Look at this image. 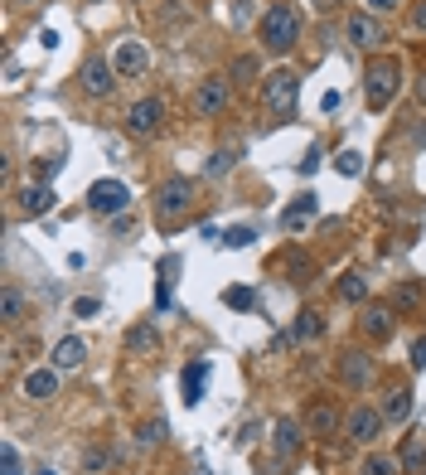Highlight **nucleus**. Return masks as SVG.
<instances>
[{
	"label": "nucleus",
	"mask_w": 426,
	"mask_h": 475,
	"mask_svg": "<svg viewBox=\"0 0 426 475\" xmlns=\"http://www.w3.org/2000/svg\"><path fill=\"white\" fill-rule=\"evenodd\" d=\"M397 88H402V64H397L393 54L373 58V64L363 68V98H369L373 112H383V107L397 98Z\"/></svg>",
	"instance_id": "obj_2"
},
{
	"label": "nucleus",
	"mask_w": 426,
	"mask_h": 475,
	"mask_svg": "<svg viewBox=\"0 0 426 475\" xmlns=\"http://www.w3.org/2000/svg\"><path fill=\"white\" fill-rule=\"evenodd\" d=\"M98 311H102V301H98V296H82V301H73V315H82V320H92Z\"/></svg>",
	"instance_id": "obj_34"
},
{
	"label": "nucleus",
	"mask_w": 426,
	"mask_h": 475,
	"mask_svg": "<svg viewBox=\"0 0 426 475\" xmlns=\"http://www.w3.org/2000/svg\"><path fill=\"white\" fill-rule=\"evenodd\" d=\"M233 102V82L228 78H204L194 88V98H189V107H194V117H204V122H213V117H223Z\"/></svg>",
	"instance_id": "obj_4"
},
{
	"label": "nucleus",
	"mask_w": 426,
	"mask_h": 475,
	"mask_svg": "<svg viewBox=\"0 0 426 475\" xmlns=\"http://www.w3.org/2000/svg\"><path fill=\"white\" fill-rule=\"evenodd\" d=\"M20 315H25V296H20L15 287H5V296H0V320H5V325H15Z\"/></svg>",
	"instance_id": "obj_24"
},
{
	"label": "nucleus",
	"mask_w": 426,
	"mask_h": 475,
	"mask_svg": "<svg viewBox=\"0 0 426 475\" xmlns=\"http://www.w3.org/2000/svg\"><path fill=\"white\" fill-rule=\"evenodd\" d=\"M252 78H257V58H252V54H243L238 64L228 68V82H252Z\"/></svg>",
	"instance_id": "obj_30"
},
{
	"label": "nucleus",
	"mask_w": 426,
	"mask_h": 475,
	"mask_svg": "<svg viewBox=\"0 0 426 475\" xmlns=\"http://www.w3.org/2000/svg\"><path fill=\"white\" fill-rule=\"evenodd\" d=\"M378 412H383V422H407L412 418V393L402 384H393L383 393V408H378Z\"/></svg>",
	"instance_id": "obj_16"
},
{
	"label": "nucleus",
	"mask_w": 426,
	"mask_h": 475,
	"mask_svg": "<svg viewBox=\"0 0 426 475\" xmlns=\"http://www.w3.org/2000/svg\"><path fill=\"white\" fill-rule=\"evenodd\" d=\"M417 102H426V78L417 82Z\"/></svg>",
	"instance_id": "obj_41"
},
{
	"label": "nucleus",
	"mask_w": 426,
	"mask_h": 475,
	"mask_svg": "<svg viewBox=\"0 0 426 475\" xmlns=\"http://www.w3.org/2000/svg\"><path fill=\"white\" fill-rule=\"evenodd\" d=\"M295 92H301V82H295V73H286V68H277V73L262 78V107L271 117H281V122L295 112Z\"/></svg>",
	"instance_id": "obj_3"
},
{
	"label": "nucleus",
	"mask_w": 426,
	"mask_h": 475,
	"mask_svg": "<svg viewBox=\"0 0 426 475\" xmlns=\"http://www.w3.org/2000/svg\"><path fill=\"white\" fill-rule=\"evenodd\" d=\"M320 170V146H311L305 151V160H301V175H315Z\"/></svg>",
	"instance_id": "obj_35"
},
{
	"label": "nucleus",
	"mask_w": 426,
	"mask_h": 475,
	"mask_svg": "<svg viewBox=\"0 0 426 475\" xmlns=\"http://www.w3.org/2000/svg\"><path fill=\"white\" fill-rule=\"evenodd\" d=\"M335 170L345 175V180H359V175H363V156H359V151H339V156H335Z\"/></svg>",
	"instance_id": "obj_27"
},
{
	"label": "nucleus",
	"mask_w": 426,
	"mask_h": 475,
	"mask_svg": "<svg viewBox=\"0 0 426 475\" xmlns=\"http://www.w3.org/2000/svg\"><path fill=\"white\" fill-rule=\"evenodd\" d=\"M204 378H209V359H194V369H184V402L189 408H199V398H204Z\"/></svg>",
	"instance_id": "obj_20"
},
{
	"label": "nucleus",
	"mask_w": 426,
	"mask_h": 475,
	"mask_svg": "<svg viewBox=\"0 0 426 475\" xmlns=\"http://www.w3.org/2000/svg\"><path fill=\"white\" fill-rule=\"evenodd\" d=\"M369 296V281L359 277V272H349V277H339V301H363Z\"/></svg>",
	"instance_id": "obj_26"
},
{
	"label": "nucleus",
	"mask_w": 426,
	"mask_h": 475,
	"mask_svg": "<svg viewBox=\"0 0 426 475\" xmlns=\"http://www.w3.org/2000/svg\"><path fill=\"white\" fill-rule=\"evenodd\" d=\"M20 388H25L30 402H54L58 398V369H54V364H49V369H30Z\"/></svg>",
	"instance_id": "obj_12"
},
{
	"label": "nucleus",
	"mask_w": 426,
	"mask_h": 475,
	"mask_svg": "<svg viewBox=\"0 0 426 475\" xmlns=\"http://www.w3.org/2000/svg\"><path fill=\"white\" fill-rule=\"evenodd\" d=\"M320 213V194H305V199H295V204L281 213V223H286V229H301V223H311Z\"/></svg>",
	"instance_id": "obj_19"
},
{
	"label": "nucleus",
	"mask_w": 426,
	"mask_h": 475,
	"mask_svg": "<svg viewBox=\"0 0 426 475\" xmlns=\"http://www.w3.org/2000/svg\"><path fill=\"white\" fill-rule=\"evenodd\" d=\"M189 204H194V180H189V175H170V180L156 189V213L165 223L189 213Z\"/></svg>",
	"instance_id": "obj_5"
},
{
	"label": "nucleus",
	"mask_w": 426,
	"mask_h": 475,
	"mask_svg": "<svg viewBox=\"0 0 426 475\" xmlns=\"http://www.w3.org/2000/svg\"><path fill=\"white\" fill-rule=\"evenodd\" d=\"M422 461H426V442H422V436H412L407 451H402V471H417Z\"/></svg>",
	"instance_id": "obj_32"
},
{
	"label": "nucleus",
	"mask_w": 426,
	"mask_h": 475,
	"mask_svg": "<svg viewBox=\"0 0 426 475\" xmlns=\"http://www.w3.org/2000/svg\"><path fill=\"white\" fill-rule=\"evenodd\" d=\"M92 5H106V0H92Z\"/></svg>",
	"instance_id": "obj_42"
},
{
	"label": "nucleus",
	"mask_w": 426,
	"mask_h": 475,
	"mask_svg": "<svg viewBox=\"0 0 426 475\" xmlns=\"http://www.w3.org/2000/svg\"><path fill=\"white\" fill-rule=\"evenodd\" d=\"M0 475H25V461H20L15 442H5V446H0Z\"/></svg>",
	"instance_id": "obj_28"
},
{
	"label": "nucleus",
	"mask_w": 426,
	"mask_h": 475,
	"mask_svg": "<svg viewBox=\"0 0 426 475\" xmlns=\"http://www.w3.org/2000/svg\"><path fill=\"white\" fill-rule=\"evenodd\" d=\"M271 442H277V451H281V456H295V451H301V442H305V422L281 418L277 427H271Z\"/></svg>",
	"instance_id": "obj_14"
},
{
	"label": "nucleus",
	"mask_w": 426,
	"mask_h": 475,
	"mask_svg": "<svg viewBox=\"0 0 426 475\" xmlns=\"http://www.w3.org/2000/svg\"><path fill=\"white\" fill-rule=\"evenodd\" d=\"M247 243H252V229H233L228 233V247H247Z\"/></svg>",
	"instance_id": "obj_37"
},
{
	"label": "nucleus",
	"mask_w": 426,
	"mask_h": 475,
	"mask_svg": "<svg viewBox=\"0 0 426 475\" xmlns=\"http://www.w3.org/2000/svg\"><path fill=\"white\" fill-rule=\"evenodd\" d=\"M233 160H238V151H213V156H209V180L228 175V170H233Z\"/></svg>",
	"instance_id": "obj_29"
},
{
	"label": "nucleus",
	"mask_w": 426,
	"mask_h": 475,
	"mask_svg": "<svg viewBox=\"0 0 426 475\" xmlns=\"http://www.w3.org/2000/svg\"><path fill=\"white\" fill-rule=\"evenodd\" d=\"M126 344H132V350H156V344H160V330L141 320V325H132V335H126Z\"/></svg>",
	"instance_id": "obj_25"
},
{
	"label": "nucleus",
	"mask_w": 426,
	"mask_h": 475,
	"mask_svg": "<svg viewBox=\"0 0 426 475\" xmlns=\"http://www.w3.org/2000/svg\"><path fill=\"white\" fill-rule=\"evenodd\" d=\"M345 34H349V44H354L359 54H373V49H383V44H388L383 20H378V15H363V10H354V15L345 20Z\"/></svg>",
	"instance_id": "obj_6"
},
{
	"label": "nucleus",
	"mask_w": 426,
	"mask_h": 475,
	"mask_svg": "<svg viewBox=\"0 0 426 475\" xmlns=\"http://www.w3.org/2000/svg\"><path fill=\"white\" fill-rule=\"evenodd\" d=\"M88 209L102 213V219H112V213H126L132 209V189H126L122 180H98L88 189Z\"/></svg>",
	"instance_id": "obj_7"
},
{
	"label": "nucleus",
	"mask_w": 426,
	"mask_h": 475,
	"mask_svg": "<svg viewBox=\"0 0 426 475\" xmlns=\"http://www.w3.org/2000/svg\"><path fill=\"white\" fill-rule=\"evenodd\" d=\"M78 88L88 92V98H112V88H116V68H112V58L92 54L88 64H82V73H78Z\"/></svg>",
	"instance_id": "obj_9"
},
{
	"label": "nucleus",
	"mask_w": 426,
	"mask_h": 475,
	"mask_svg": "<svg viewBox=\"0 0 426 475\" xmlns=\"http://www.w3.org/2000/svg\"><path fill=\"white\" fill-rule=\"evenodd\" d=\"M412 25H417V30L426 34V0H422V5H417V10H412Z\"/></svg>",
	"instance_id": "obj_39"
},
{
	"label": "nucleus",
	"mask_w": 426,
	"mask_h": 475,
	"mask_svg": "<svg viewBox=\"0 0 426 475\" xmlns=\"http://www.w3.org/2000/svg\"><path fill=\"white\" fill-rule=\"evenodd\" d=\"M383 412L369 408V402H359V408H349V418H345V432H349V442H359V446H373L378 436H383Z\"/></svg>",
	"instance_id": "obj_8"
},
{
	"label": "nucleus",
	"mask_w": 426,
	"mask_h": 475,
	"mask_svg": "<svg viewBox=\"0 0 426 475\" xmlns=\"http://www.w3.org/2000/svg\"><path fill=\"white\" fill-rule=\"evenodd\" d=\"M160 126H165V102L160 98L132 102V112H126V132H132V136H156Z\"/></svg>",
	"instance_id": "obj_10"
},
{
	"label": "nucleus",
	"mask_w": 426,
	"mask_h": 475,
	"mask_svg": "<svg viewBox=\"0 0 426 475\" xmlns=\"http://www.w3.org/2000/svg\"><path fill=\"white\" fill-rule=\"evenodd\" d=\"M82 359H88V344H82V340L68 335V340H58V344H54V369H58V374L82 369Z\"/></svg>",
	"instance_id": "obj_15"
},
{
	"label": "nucleus",
	"mask_w": 426,
	"mask_h": 475,
	"mask_svg": "<svg viewBox=\"0 0 426 475\" xmlns=\"http://www.w3.org/2000/svg\"><path fill=\"white\" fill-rule=\"evenodd\" d=\"M223 301H228L233 311H252V306H257V296L247 291V287H228V291H223Z\"/></svg>",
	"instance_id": "obj_31"
},
{
	"label": "nucleus",
	"mask_w": 426,
	"mask_h": 475,
	"mask_svg": "<svg viewBox=\"0 0 426 475\" xmlns=\"http://www.w3.org/2000/svg\"><path fill=\"white\" fill-rule=\"evenodd\" d=\"M369 354H359V350H349L345 354V359H339V378H345V384L349 388H363V384H369Z\"/></svg>",
	"instance_id": "obj_18"
},
{
	"label": "nucleus",
	"mask_w": 426,
	"mask_h": 475,
	"mask_svg": "<svg viewBox=\"0 0 426 475\" xmlns=\"http://www.w3.org/2000/svg\"><path fill=\"white\" fill-rule=\"evenodd\" d=\"M112 68H116V78H141L150 68V44L122 39V44H116V54H112Z\"/></svg>",
	"instance_id": "obj_11"
},
{
	"label": "nucleus",
	"mask_w": 426,
	"mask_h": 475,
	"mask_svg": "<svg viewBox=\"0 0 426 475\" xmlns=\"http://www.w3.org/2000/svg\"><path fill=\"white\" fill-rule=\"evenodd\" d=\"M257 39H262L267 54H291L301 44V10L291 0H271L257 20Z\"/></svg>",
	"instance_id": "obj_1"
},
{
	"label": "nucleus",
	"mask_w": 426,
	"mask_h": 475,
	"mask_svg": "<svg viewBox=\"0 0 426 475\" xmlns=\"http://www.w3.org/2000/svg\"><path fill=\"white\" fill-rule=\"evenodd\" d=\"M320 330H325V320H320V311H301L295 315V340H320Z\"/></svg>",
	"instance_id": "obj_23"
},
{
	"label": "nucleus",
	"mask_w": 426,
	"mask_h": 475,
	"mask_svg": "<svg viewBox=\"0 0 426 475\" xmlns=\"http://www.w3.org/2000/svg\"><path fill=\"white\" fill-rule=\"evenodd\" d=\"M305 432H315V436L339 432V412L329 408V402H311V408H305Z\"/></svg>",
	"instance_id": "obj_17"
},
{
	"label": "nucleus",
	"mask_w": 426,
	"mask_h": 475,
	"mask_svg": "<svg viewBox=\"0 0 426 475\" xmlns=\"http://www.w3.org/2000/svg\"><path fill=\"white\" fill-rule=\"evenodd\" d=\"M165 442V422H146L141 427V446H160Z\"/></svg>",
	"instance_id": "obj_33"
},
{
	"label": "nucleus",
	"mask_w": 426,
	"mask_h": 475,
	"mask_svg": "<svg viewBox=\"0 0 426 475\" xmlns=\"http://www.w3.org/2000/svg\"><path fill=\"white\" fill-rule=\"evenodd\" d=\"M345 0H311V10H320V15H329V10H339Z\"/></svg>",
	"instance_id": "obj_38"
},
{
	"label": "nucleus",
	"mask_w": 426,
	"mask_h": 475,
	"mask_svg": "<svg viewBox=\"0 0 426 475\" xmlns=\"http://www.w3.org/2000/svg\"><path fill=\"white\" fill-rule=\"evenodd\" d=\"M20 209H25V213H49L54 209V189L49 185H30L25 199H20Z\"/></svg>",
	"instance_id": "obj_22"
},
{
	"label": "nucleus",
	"mask_w": 426,
	"mask_h": 475,
	"mask_svg": "<svg viewBox=\"0 0 426 475\" xmlns=\"http://www.w3.org/2000/svg\"><path fill=\"white\" fill-rule=\"evenodd\" d=\"M369 5L378 10V15H388V10H397V0H369Z\"/></svg>",
	"instance_id": "obj_40"
},
{
	"label": "nucleus",
	"mask_w": 426,
	"mask_h": 475,
	"mask_svg": "<svg viewBox=\"0 0 426 475\" xmlns=\"http://www.w3.org/2000/svg\"><path fill=\"white\" fill-rule=\"evenodd\" d=\"M393 330H397V315L388 311V306H369V311H363V335H369L373 344H388Z\"/></svg>",
	"instance_id": "obj_13"
},
{
	"label": "nucleus",
	"mask_w": 426,
	"mask_h": 475,
	"mask_svg": "<svg viewBox=\"0 0 426 475\" xmlns=\"http://www.w3.org/2000/svg\"><path fill=\"white\" fill-rule=\"evenodd\" d=\"M412 369H426V335L412 344Z\"/></svg>",
	"instance_id": "obj_36"
},
{
	"label": "nucleus",
	"mask_w": 426,
	"mask_h": 475,
	"mask_svg": "<svg viewBox=\"0 0 426 475\" xmlns=\"http://www.w3.org/2000/svg\"><path fill=\"white\" fill-rule=\"evenodd\" d=\"M359 475H402V456H383V451H373V456H363Z\"/></svg>",
	"instance_id": "obj_21"
},
{
	"label": "nucleus",
	"mask_w": 426,
	"mask_h": 475,
	"mask_svg": "<svg viewBox=\"0 0 426 475\" xmlns=\"http://www.w3.org/2000/svg\"><path fill=\"white\" fill-rule=\"evenodd\" d=\"M34 5H44V0H34Z\"/></svg>",
	"instance_id": "obj_43"
}]
</instances>
